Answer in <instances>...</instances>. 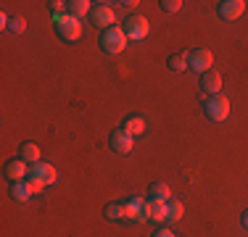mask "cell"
<instances>
[{
	"label": "cell",
	"mask_w": 248,
	"mask_h": 237,
	"mask_svg": "<svg viewBox=\"0 0 248 237\" xmlns=\"http://www.w3.org/2000/svg\"><path fill=\"white\" fill-rule=\"evenodd\" d=\"M158 5H161V11H167V14H177V11L182 8L180 0H161Z\"/></svg>",
	"instance_id": "23"
},
{
	"label": "cell",
	"mask_w": 248,
	"mask_h": 237,
	"mask_svg": "<svg viewBox=\"0 0 248 237\" xmlns=\"http://www.w3.org/2000/svg\"><path fill=\"white\" fill-rule=\"evenodd\" d=\"M56 177H58V171L53 169L50 163H32L29 166V179H37V182H43V185H53L56 182Z\"/></svg>",
	"instance_id": "9"
},
{
	"label": "cell",
	"mask_w": 248,
	"mask_h": 237,
	"mask_svg": "<svg viewBox=\"0 0 248 237\" xmlns=\"http://www.w3.org/2000/svg\"><path fill=\"white\" fill-rule=\"evenodd\" d=\"M53 29L61 40L66 43H74V40L82 37V24L79 19H72L69 14H61V16H53Z\"/></svg>",
	"instance_id": "2"
},
{
	"label": "cell",
	"mask_w": 248,
	"mask_h": 237,
	"mask_svg": "<svg viewBox=\"0 0 248 237\" xmlns=\"http://www.w3.org/2000/svg\"><path fill=\"white\" fill-rule=\"evenodd\" d=\"M8 195L16 200V203H27L29 198H32V185H29V179H21V182H11V190Z\"/></svg>",
	"instance_id": "12"
},
{
	"label": "cell",
	"mask_w": 248,
	"mask_h": 237,
	"mask_svg": "<svg viewBox=\"0 0 248 237\" xmlns=\"http://www.w3.org/2000/svg\"><path fill=\"white\" fill-rule=\"evenodd\" d=\"M243 227H246V229H248V211H246V213H243Z\"/></svg>",
	"instance_id": "27"
},
{
	"label": "cell",
	"mask_w": 248,
	"mask_h": 237,
	"mask_svg": "<svg viewBox=\"0 0 248 237\" xmlns=\"http://www.w3.org/2000/svg\"><path fill=\"white\" fill-rule=\"evenodd\" d=\"M122 129L127 134H132V137H138V134H143L145 132V118L143 116H127L122 121Z\"/></svg>",
	"instance_id": "16"
},
{
	"label": "cell",
	"mask_w": 248,
	"mask_h": 237,
	"mask_svg": "<svg viewBox=\"0 0 248 237\" xmlns=\"http://www.w3.org/2000/svg\"><path fill=\"white\" fill-rule=\"evenodd\" d=\"M217 14H219L222 21H235V19H240V16L246 14V3L243 0H222L219 8H217Z\"/></svg>",
	"instance_id": "8"
},
{
	"label": "cell",
	"mask_w": 248,
	"mask_h": 237,
	"mask_svg": "<svg viewBox=\"0 0 248 237\" xmlns=\"http://www.w3.org/2000/svg\"><path fill=\"white\" fill-rule=\"evenodd\" d=\"M151 219L158 224L167 222V200H151Z\"/></svg>",
	"instance_id": "18"
},
{
	"label": "cell",
	"mask_w": 248,
	"mask_h": 237,
	"mask_svg": "<svg viewBox=\"0 0 248 237\" xmlns=\"http://www.w3.org/2000/svg\"><path fill=\"white\" fill-rule=\"evenodd\" d=\"M201 90L209 92V95H217L222 90V74L219 71H206L201 74Z\"/></svg>",
	"instance_id": "13"
},
{
	"label": "cell",
	"mask_w": 248,
	"mask_h": 237,
	"mask_svg": "<svg viewBox=\"0 0 248 237\" xmlns=\"http://www.w3.org/2000/svg\"><path fill=\"white\" fill-rule=\"evenodd\" d=\"M106 219L108 222H119V219H124V203L119 200V203H108L106 206Z\"/></svg>",
	"instance_id": "21"
},
{
	"label": "cell",
	"mask_w": 248,
	"mask_h": 237,
	"mask_svg": "<svg viewBox=\"0 0 248 237\" xmlns=\"http://www.w3.org/2000/svg\"><path fill=\"white\" fill-rule=\"evenodd\" d=\"M114 19H116V11L111 8V5H93V11H90V21H93V27H103V29H108V27H114Z\"/></svg>",
	"instance_id": "7"
},
{
	"label": "cell",
	"mask_w": 248,
	"mask_h": 237,
	"mask_svg": "<svg viewBox=\"0 0 248 237\" xmlns=\"http://www.w3.org/2000/svg\"><path fill=\"white\" fill-rule=\"evenodd\" d=\"M148 200H169V185L167 182H153L148 187Z\"/></svg>",
	"instance_id": "17"
},
{
	"label": "cell",
	"mask_w": 248,
	"mask_h": 237,
	"mask_svg": "<svg viewBox=\"0 0 248 237\" xmlns=\"http://www.w3.org/2000/svg\"><path fill=\"white\" fill-rule=\"evenodd\" d=\"M153 237H177L172 229H167V227H158L156 232H153Z\"/></svg>",
	"instance_id": "24"
},
{
	"label": "cell",
	"mask_w": 248,
	"mask_h": 237,
	"mask_svg": "<svg viewBox=\"0 0 248 237\" xmlns=\"http://www.w3.org/2000/svg\"><path fill=\"white\" fill-rule=\"evenodd\" d=\"M132 145H135V137H132V134H127L122 127L116 129V132H111V150H114V153H122V156H124V153L132 150Z\"/></svg>",
	"instance_id": "11"
},
{
	"label": "cell",
	"mask_w": 248,
	"mask_h": 237,
	"mask_svg": "<svg viewBox=\"0 0 248 237\" xmlns=\"http://www.w3.org/2000/svg\"><path fill=\"white\" fill-rule=\"evenodd\" d=\"M203 111H206V116H209L211 121H224V118L230 116V100L224 98L222 92L209 95L206 103H203Z\"/></svg>",
	"instance_id": "4"
},
{
	"label": "cell",
	"mask_w": 248,
	"mask_h": 237,
	"mask_svg": "<svg viewBox=\"0 0 248 237\" xmlns=\"http://www.w3.org/2000/svg\"><path fill=\"white\" fill-rule=\"evenodd\" d=\"M3 171H5V177H8L11 182H21L24 177H29V166L24 158H8L3 166Z\"/></svg>",
	"instance_id": "10"
},
{
	"label": "cell",
	"mask_w": 248,
	"mask_h": 237,
	"mask_svg": "<svg viewBox=\"0 0 248 237\" xmlns=\"http://www.w3.org/2000/svg\"><path fill=\"white\" fill-rule=\"evenodd\" d=\"M167 66L172 69V71H185L187 56H185V53H172V56H169V61H167Z\"/></svg>",
	"instance_id": "20"
},
{
	"label": "cell",
	"mask_w": 248,
	"mask_h": 237,
	"mask_svg": "<svg viewBox=\"0 0 248 237\" xmlns=\"http://www.w3.org/2000/svg\"><path fill=\"white\" fill-rule=\"evenodd\" d=\"M8 29L11 32H16V34H21L27 29V21H24V16H14V19L8 21Z\"/></svg>",
	"instance_id": "22"
},
{
	"label": "cell",
	"mask_w": 248,
	"mask_h": 237,
	"mask_svg": "<svg viewBox=\"0 0 248 237\" xmlns=\"http://www.w3.org/2000/svg\"><path fill=\"white\" fill-rule=\"evenodd\" d=\"M124 34H127V40H143L145 34H148V19L145 16H140V14H135V16H127V21H124Z\"/></svg>",
	"instance_id": "6"
},
{
	"label": "cell",
	"mask_w": 248,
	"mask_h": 237,
	"mask_svg": "<svg viewBox=\"0 0 248 237\" xmlns=\"http://www.w3.org/2000/svg\"><path fill=\"white\" fill-rule=\"evenodd\" d=\"M108 5H119L122 11H132L135 5H138V3H135V0H127V3H108Z\"/></svg>",
	"instance_id": "25"
},
{
	"label": "cell",
	"mask_w": 248,
	"mask_h": 237,
	"mask_svg": "<svg viewBox=\"0 0 248 237\" xmlns=\"http://www.w3.org/2000/svg\"><path fill=\"white\" fill-rule=\"evenodd\" d=\"M182 211H185V208H182L180 200H172V198L167 200V222H180Z\"/></svg>",
	"instance_id": "19"
},
{
	"label": "cell",
	"mask_w": 248,
	"mask_h": 237,
	"mask_svg": "<svg viewBox=\"0 0 248 237\" xmlns=\"http://www.w3.org/2000/svg\"><path fill=\"white\" fill-rule=\"evenodd\" d=\"M124 219H129V222H148L151 219V200H143L138 198V195H132V198L124 200Z\"/></svg>",
	"instance_id": "3"
},
{
	"label": "cell",
	"mask_w": 248,
	"mask_h": 237,
	"mask_svg": "<svg viewBox=\"0 0 248 237\" xmlns=\"http://www.w3.org/2000/svg\"><path fill=\"white\" fill-rule=\"evenodd\" d=\"M93 11V3L90 0H69L66 3V14L72 19H82V16H90Z\"/></svg>",
	"instance_id": "14"
},
{
	"label": "cell",
	"mask_w": 248,
	"mask_h": 237,
	"mask_svg": "<svg viewBox=\"0 0 248 237\" xmlns=\"http://www.w3.org/2000/svg\"><path fill=\"white\" fill-rule=\"evenodd\" d=\"M100 47L108 56H119V53L127 47V34H124L122 27H108L100 29Z\"/></svg>",
	"instance_id": "1"
},
{
	"label": "cell",
	"mask_w": 248,
	"mask_h": 237,
	"mask_svg": "<svg viewBox=\"0 0 248 237\" xmlns=\"http://www.w3.org/2000/svg\"><path fill=\"white\" fill-rule=\"evenodd\" d=\"M40 156H43V150H40L37 142H21L19 158H24L27 163H40Z\"/></svg>",
	"instance_id": "15"
},
{
	"label": "cell",
	"mask_w": 248,
	"mask_h": 237,
	"mask_svg": "<svg viewBox=\"0 0 248 237\" xmlns=\"http://www.w3.org/2000/svg\"><path fill=\"white\" fill-rule=\"evenodd\" d=\"M27 179H29V177H27ZM29 185H32V193H40V190L45 187L43 182H37V179H29Z\"/></svg>",
	"instance_id": "26"
},
{
	"label": "cell",
	"mask_w": 248,
	"mask_h": 237,
	"mask_svg": "<svg viewBox=\"0 0 248 237\" xmlns=\"http://www.w3.org/2000/svg\"><path fill=\"white\" fill-rule=\"evenodd\" d=\"M211 63H214V56H211L209 47H196V50L187 53V66L193 71H198V74L211 71Z\"/></svg>",
	"instance_id": "5"
}]
</instances>
